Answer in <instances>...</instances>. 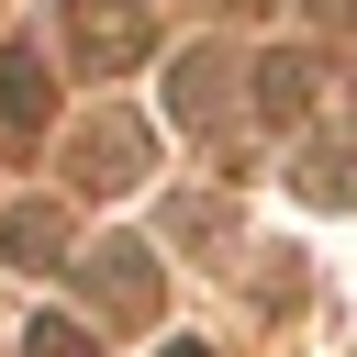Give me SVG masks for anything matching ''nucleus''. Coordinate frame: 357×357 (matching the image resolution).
<instances>
[{
    "mask_svg": "<svg viewBox=\"0 0 357 357\" xmlns=\"http://www.w3.org/2000/svg\"><path fill=\"white\" fill-rule=\"evenodd\" d=\"M145 45H156V22H145L134 0H78V11H67V56H78L89 78H112V67H134Z\"/></svg>",
    "mask_w": 357,
    "mask_h": 357,
    "instance_id": "f257e3e1",
    "label": "nucleus"
},
{
    "mask_svg": "<svg viewBox=\"0 0 357 357\" xmlns=\"http://www.w3.org/2000/svg\"><path fill=\"white\" fill-rule=\"evenodd\" d=\"M67 167L89 178V190H134L145 178V123H123V112H100L78 145H67Z\"/></svg>",
    "mask_w": 357,
    "mask_h": 357,
    "instance_id": "f03ea898",
    "label": "nucleus"
},
{
    "mask_svg": "<svg viewBox=\"0 0 357 357\" xmlns=\"http://www.w3.org/2000/svg\"><path fill=\"white\" fill-rule=\"evenodd\" d=\"M223 78H234V56H223V45L178 56V89H167V112H178L190 134H212V123H223Z\"/></svg>",
    "mask_w": 357,
    "mask_h": 357,
    "instance_id": "7ed1b4c3",
    "label": "nucleus"
},
{
    "mask_svg": "<svg viewBox=\"0 0 357 357\" xmlns=\"http://www.w3.org/2000/svg\"><path fill=\"white\" fill-rule=\"evenodd\" d=\"M89 268H100V312H123V324L156 312V268H145V245H100Z\"/></svg>",
    "mask_w": 357,
    "mask_h": 357,
    "instance_id": "20e7f679",
    "label": "nucleus"
},
{
    "mask_svg": "<svg viewBox=\"0 0 357 357\" xmlns=\"http://www.w3.org/2000/svg\"><path fill=\"white\" fill-rule=\"evenodd\" d=\"M45 112H56V89H45V56H33V45H0V123H11V134H33Z\"/></svg>",
    "mask_w": 357,
    "mask_h": 357,
    "instance_id": "39448f33",
    "label": "nucleus"
},
{
    "mask_svg": "<svg viewBox=\"0 0 357 357\" xmlns=\"http://www.w3.org/2000/svg\"><path fill=\"white\" fill-rule=\"evenodd\" d=\"M245 89H257V112H268V123H301V112H312V56H257V67H245Z\"/></svg>",
    "mask_w": 357,
    "mask_h": 357,
    "instance_id": "423d86ee",
    "label": "nucleus"
},
{
    "mask_svg": "<svg viewBox=\"0 0 357 357\" xmlns=\"http://www.w3.org/2000/svg\"><path fill=\"white\" fill-rule=\"evenodd\" d=\"M0 257H11V268H56V257H67V223H56L45 201H22V212H0Z\"/></svg>",
    "mask_w": 357,
    "mask_h": 357,
    "instance_id": "0eeeda50",
    "label": "nucleus"
},
{
    "mask_svg": "<svg viewBox=\"0 0 357 357\" xmlns=\"http://www.w3.org/2000/svg\"><path fill=\"white\" fill-rule=\"evenodd\" d=\"M301 190L312 201H357V145H312L301 156Z\"/></svg>",
    "mask_w": 357,
    "mask_h": 357,
    "instance_id": "6e6552de",
    "label": "nucleus"
},
{
    "mask_svg": "<svg viewBox=\"0 0 357 357\" xmlns=\"http://www.w3.org/2000/svg\"><path fill=\"white\" fill-rule=\"evenodd\" d=\"M22 357H100V335H89L78 312H45V324L22 335Z\"/></svg>",
    "mask_w": 357,
    "mask_h": 357,
    "instance_id": "1a4fd4ad",
    "label": "nucleus"
},
{
    "mask_svg": "<svg viewBox=\"0 0 357 357\" xmlns=\"http://www.w3.org/2000/svg\"><path fill=\"white\" fill-rule=\"evenodd\" d=\"M156 357H212V346H156Z\"/></svg>",
    "mask_w": 357,
    "mask_h": 357,
    "instance_id": "9d476101",
    "label": "nucleus"
}]
</instances>
